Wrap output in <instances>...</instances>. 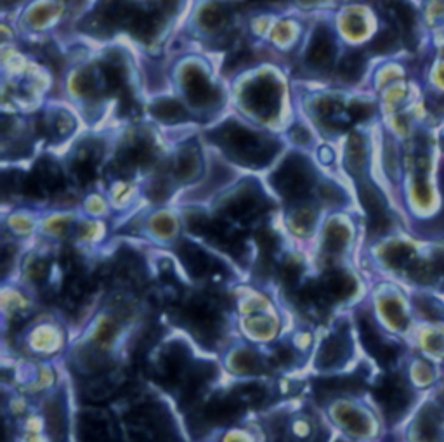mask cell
Wrapping results in <instances>:
<instances>
[{"label": "cell", "instance_id": "277c9868", "mask_svg": "<svg viewBox=\"0 0 444 442\" xmlns=\"http://www.w3.org/2000/svg\"><path fill=\"white\" fill-rule=\"evenodd\" d=\"M236 328L245 342L252 343V346L267 347L280 340L281 333H283V320H281L278 309L264 310V312L238 316Z\"/></svg>", "mask_w": 444, "mask_h": 442}, {"label": "cell", "instance_id": "8992f818", "mask_svg": "<svg viewBox=\"0 0 444 442\" xmlns=\"http://www.w3.org/2000/svg\"><path fill=\"white\" fill-rule=\"evenodd\" d=\"M377 400L390 418H401L409 408L408 385L401 378H386L377 387Z\"/></svg>", "mask_w": 444, "mask_h": 442}, {"label": "cell", "instance_id": "6da1fadb", "mask_svg": "<svg viewBox=\"0 0 444 442\" xmlns=\"http://www.w3.org/2000/svg\"><path fill=\"white\" fill-rule=\"evenodd\" d=\"M25 352L33 361H52L68 349V332L58 317L44 316L21 335Z\"/></svg>", "mask_w": 444, "mask_h": 442}, {"label": "cell", "instance_id": "7a4b0ae2", "mask_svg": "<svg viewBox=\"0 0 444 442\" xmlns=\"http://www.w3.org/2000/svg\"><path fill=\"white\" fill-rule=\"evenodd\" d=\"M226 372L235 378H259L266 377L274 370L273 359L266 354V347L252 346L245 342L228 347L224 352Z\"/></svg>", "mask_w": 444, "mask_h": 442}, {"label": "cell", "instance_id": "30bf717a", "mask_svg": "<svg viewBox=\"0 0 444 442\" xmlns=\"http://www.w3.org/2000/svg\"><path fill=\"white\" fill-rule=\"evenodd\" d=\"M417 303H419L420 312H422L428 321H439L444 316V310H443L441 303L432 301V298H427V297L420 298V301Z\"/></svg>", "mask_w": 444, "mask_h": 442}, {"label": "cell", "instance_id": "3957f363", "mask_svg": "<svg viewBox=\"0 0 444 442\" xmlns=\"http://www.w3.org/2000/svg\"><path fill=\"white\" fill-rule=\"evenodd\" d=\"M352 354V339L347 326H337L332 332L323 333L316 343V372L333 373L345 365Z\"/></svg>", "mask_w": 444, "mask_h": 442}, {"label": "cell", "instance_id": "7c38bea8", "mask_svg": "<svg viewBox=\"0 0 444 442\" xmlns=\"http://www.w3.org/2000/svg\"><path fill=\"white\" fill-rule=\"evenodd\" d=\"M415 373H417V378H419L420 384H427L428 380H431V368H428V365H425V362H420L419 366L415 368Z\"/></svg>", "mask_w": 444, "mask_h": 442}, {"label": "cell", "instance_id": "52a82bcc", "mask_svg": "<svg viewBox=\"0 0 444 442\" xmlns=\"http://www.w3.org/2000/svg\"><path fill=\"white\" fill-rule=\"evenodd\" d=\"M217 442H267L266 432L255 425H235L231 429L221 430Z\"/></svg>", "mask_w": 444, "mask_h": 442}, {"label": "cell", "instance_id": "9c48e42d", "mask_svg": "<svg viewBox=\"0 0 444 442\" xmlns=\"http://www.w3.org/2000/svg\"><path fill=\"white\" fill-rule=\"evenodd\" d=\"M417 437L420 442H439V419L431 408L422 411L417 422Z\"/></svg>", "mask_w": 444, "mask_h": 442}, {"label": "cell", "instance_id": "ba28073f", "mask_svg": "<svg viewBox=\"0 0 444 442\" xmlns=\"http://www.w3.org/2000/svg\"><path fill=\"white\" fill-rule=\"evenodd\" d=\"M380 312L383 320L389 323L390 328L402 332L408 328V316H406L405 305L396 297H386L380 301Z\"/></svg>", "mask_w": 444, "mask_h": 442}, {"label": "cell", "instance_id": "5b68a950", "mask_svg": "<svg viewBox=\"0 0 444 442\" xmlns=\"http://www.w3.org/2000/svg\"><path fill=\"white\" fill-rule=\"evenodd\" d=\"M328 417L337 429L347 434L349 437L354 439H364V437L371 436V419L364 413L361 408L354 406L351 400L347 399H337L332 400L328 406Z\"/></svg>", "mask_w": 444, "mask_h": 442}, {"label": "cell", "instance_id": "8fae6325", "mask_svg": "<svg viewBox=\"0 0 444 442\" xmlns=\"http://www.w3.org/2000/svg\"><path fill=\"white\" fill-rule=\"evenodd\" d=\"M427 349L432 351V352H444V339L441 335H438V333H434V335H431L427 339Z\"/></svg>", "mask_w": 444, "mask_h": 442}]
</instances>
